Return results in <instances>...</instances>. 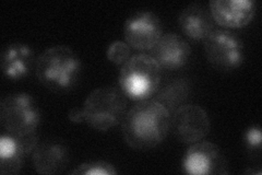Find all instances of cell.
<instances>
[{
  "instance_id": "20",
  "label": "cell",
  "mask_w": 262,
  "mask_h": 175,
  "mask_svg": "<svg viewBox=\"0 0 262 175\" xmlns=\"http://www.w3.org/2000/svg\"><path fill=\"white\" fill-rule=\"evenodd\" d=\"M68 119L76 124H80L84 122V114H83V108L79 107H73L69 111Z\"/></svg>"
},
{
  "instance_id": "7",
  "label": "cell",
  "mask_w": 262,
  "mask_h": 175,
  "mask_svg": "<svg viewBox=\"0 0 262 175\" xmlns=\"http://www.w3.org/2000/svg\"><path fill=\"white\" fill-rule=\"evenodd\" d=\"M210 129L209 115L199 105L185 104L171 114L170 131L180 143H198L208 136Z\"/></svg>"
},
{
  "instance_id": "19",
  "label": "cell",
  "mask_w": 262,
  "mask_h": 175,
  "mask_svg": "<svg viewBox=\"0 0 262 175\" xmlns=\"http://www.w3.org/2000/svg\"><path fill=\"white\" fill-rule=\"evenodd\" d=\"M245 139V145L247 147V150L249 152H253L255 154L256 152H260L261 149V129L256 125V126H251L247 130L245 131L244 135Z\"/></svg>"
},
{
  "instance_id": "17",
  "label": "cell",
  "mask_w": 262,
  "mask_h": 175,
  "mask_svg": "<svg viewBox=\"0 0 262 175\" xmlns=\"http://www.w3.org/2000/svg\"><path fill=\"white\" fill-rule=\"evenodd\" d=\"M115 166L105 161H93L81 164L71 172L73 175H116Z\"/></svg>"
},
{
  "instance_id": "12",
  "label": "cell",
  "mask_w": 262,
  "mask_h": 175,
  "mask_svg": "<svg viewBox=\"0 0 262 175\" xmlns=\"http://www.w3.org/2000/svg\"><path fill=\"white\" fill-rule=\"evenodd\" d=\"M36 60L33 49L24 43L8 44L2 54V69L6 77L11 80H21L35 69Z\"/></svg>"
},
{
  "instance_id": "1",
  "label": "cell",
  "mask_w": 262,
  "mask_h": 175,
  "mask_svg": "<svg viewBox=\"0 0 262 175\" xmlns=\"http://www.w3.org/2000/svg\"><path fill=\"white\" fill-rule=\"evenodd\" d=\"M171 113L155 99L139 101L127 111L122 121L126 144L137 151H146L161 145L168 136Z\"/></svg>"
},
{
  "instance_id": "13",
  "label": "cell",
  "mask_w": 262,
  "mask_h": 175,
  "mask_svg": "<svg viewBox=\"0 0 262 175\" xmlns=\"http://www.w3.org/2000/svg\"><path fill=\"white\" fill-rule=\"evenodd\" d=\"M69 161V150L60 141H45L39 144L33 152V165L39 174H59L67 168Z\"/></svg>"
},
{
  "instance_id": "2",
  "label": "cell",
  "mask_w": 262,
  "mask_h": 175,
  "mask_svg": "<svg viewBox=\"0 0 262 175\" xmlns=\"http://www.w3.org/2000/svg\"><path fill=\"white\" fill-rule=\"evenodd\" d=\"M81 73L80 57L69 46H52L36 58V78L55 93H66L75 89Z\"/></svg>"
},
{
  "instance_id": "5",
  "label": "cell",
  "mask_w": 262,
  "mask_h": 175,
  "mask_svg": "<svg viewBox=\"0 0 262 175\" xmlns=\"http://www.w3.org/2000/svg\"><path fill=\"white\" fill-rule=\"evenodd\" d=\"M0 121L6 131L13 135L36 131L40 122L39 107L28 93L9 94L0 104Z\"/></svg>"
},
{
  "instance_id": "15",
  "label": "cell",
  "mask_w": 262,
  "mask_h": 175,
  "mask_svg": "<svg viewBox=\"0 0 262 175\" xmlns=\"http://www.w3.org/2000/svg\"><path fill=\"white\" fill-rule=\"evenodd\" d=\"M23 149L18 137L10 132H5L0 137V173L3 175L18 174L23 165Z\"/></svg>"
},
{
  "instance_id": "10",
  "label": "cell",
  "mask_w": 262,
  "mask_h": 175,
  "mask_svg": "<svg viewBox=\"0 0 262 175\" xmlns=\"http://www.w3.org/2000/svg\"><path fill=\"white\" fill-rule=\"evenodd\" d=\"M209 7L214 22L226 30L248 26L257 10L256 3L251 0H212Z\"/></svg>"
},
{
  "instance_id": "9",
  "label": "cell",
  "mask_w": 262,
  "mask_h": 175,
  "mask_svg": "<svg viewBox=\"0 0 262 175\" xmlns=\"http://www.w3.org/2000/svg\"><path fill=\"white\" fill-rule=\"evenodd\" d=\"M124 35L130 47L138 51H151L163 35L162 22L151 11H138L125 22Z\"/></svg>"
},
{
  "instance_id": "6",
  "label": "cell",
  "mask_w": 262,
  "mask_h": 175,
  "mask_svg": "<svg viewBox=\"0 0 262 175\" xmlns=\"http://www.w3.org/2000/svg\"><path fill=\"white\" fill-rule=\"evenodd\" d=\"M203 46L209 63L221 71H233L244 63V44L232 31L214 29L203 40Z\"/></svg>"
},
{
  "instance_id": "3",
  "label": "cell",
  "mask_w": 262,
  "mask_h": 175,
  "mask_svg": "<svg viewBox=\"0 0 262 175\" xmlns=\"http://www.w3.org/2000/svg\"><path fill=\"white\" fill-rule=\"evenodd\" d=\"M161 66L149 54L131 56L118 76L119 89L133 101H143L158 92L162 82Z\"/></svg>"
},
{
  "instance_id": "8",
  "label": "cell",
  "mask_w": 262,
  "mask_h": 175,
  "mask_svg": "<svg viewBox=\"0 0 262 175\" xmlns=\"http://www.w3.org/2000/svg\"><path fill=\"white\" fill-rule=\"evenodd\" d=\"M183 170L192 175H223L228 172L227 161L221 149L209 141H198L187 150Z\"/></svg>"
},
{
  "instance_id": "14",
  "label": "cell",
  "mask_w": 262,
  "mask_h": 175,
  "mask_svg": "<svg viewBox=\"0 0 262 175\" xmlns=\"http://www.w3.org/2000/svg\"><path fill=\"white\" fill-rule=\"evenodd\" d=\"M180 30L194 41H203L214 30V20L208 8L201 4H191L180 13L178 18Z\"/></svg>"
},
{
  "instance_id": "16",
  "label": "cell",
  "mask_w": 262,
  "mask_h": 175,
  "mask_svg": "<svg viewBox=\"0 0 262 175\" xmlns=\"http://www.w3.org/2000/svg\"><path fill=\"white\" fill-rule=\"evenodd\" d=\"M189 93L190 86L188 81L185 79H177L164 87L155 100L173 114L179 107L185 105Z\"/></svg>"
},
{
  "instance_id": "4",
  "label": "cell",
  "mask_w": 262,
  "mask_h": 175,
  "mask_svg": "<svg viewBox=\"0 0 262 175\" xmlns=\"http://www.w3.org/2000/svg\"><path fill=\"white\" fill-rule=\"evenodd\" d=\"M127 107V96L119 88H97L84 102V122L95 130L107 131L124 121Z\"/></svg>"
},
{
  "instance_id": "18",
  "label": "cell",
  "mask_w": 262,
  "mask_h": 175,
  "mask_svg": "<svg viewBox=\"0 0 262 175\" xmlns=\"http://www.w3.org/2000/svg\"><path fill=\"white\" fill-rule=\"evenodd\" d=\"M131 57L130 46L122 41H115L107 49L108 61L116 65H124Z\"/></svg>"
},
{
  "instance_id": "11",
  "label": "cell",
  "mask_w": 262,
  "mask_h": 175,
  "mask_svg": "<svg viewBox=\"0 0 262 175\" xmlns=\"http://www.w3.org/2000/svg\"><path fill=\"white\" fill-rule=\"evenodd\" d=\"M151 52V56L162 69L176 70L183 68L189 62L191 47L184 37L176 33H166L161 36Z\"/></svg>"
}]
</instances>
